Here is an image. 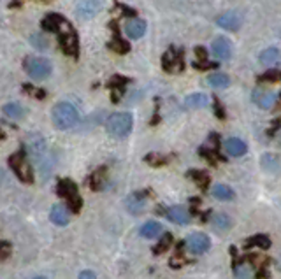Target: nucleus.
<instances>
[{
	"instance_id": "f257e3e1",
	"label": "nucleus",
	"mask_w": 281,
	"mask_h": 279,
	"mask_svg": "<svg viewBox=\"0 0 281 279\" xmlns=\"http://www.w3.org/2000/svg\"><path fill=\"white\" fill-rule=\"evenodd\" d=\"M41 27H43V30L53 32V34L58 35L60 48L65 55L72 56V58L79 56V39H77L74 27L64 16L56 14V12H49V14H46V18L41 22Z\"/></svg>"
},
{
	"instance_id": "f03ea898",
	"label": "nucleus",
	"mask_w": 281,
	"mask_h": 279,
	"mask_svg": "<svg viewBox=\"0 0 281 279\" xmlns=\"http://www.w3.org/2000/svg\"><path fill=\"white\" fill-rule=\"evenodd\" d=\"M79 121V113L69 102H60L53 108V123L60 130H70Z\"/></svg>"
},
{
	"instance_id": "7ed1b4c3",
	"label": "nucleus",
	"mask_w": 281,
	"mask_h": 279,
	"mask_svg": "<svg viewBox=\"0 0 281 279\" xmlns=\"http://www.w3.org/2000/svg\"><path fill=\"white\" fill-rule=\"evenodd\" d=\"M132 125H134V120H132V114L129 113H114L106 121L107 132L118 139L127 137L132 130Z\"/></svg>"
},
{
	"instance_id": "20e7f679",
	"label": "nucleus",
	"mask_w": 281,
	"mask_h": 279,
	"mask_svg": "<svg viewBox=\"0 0 281 279\" xmlns=\"http://www.w3.org/2000/svg\"><path fill=\"white\" fill-rule=\"evenodd\" d=\"M23 67H25V71H27L28 76L35 81L48 79L53 72L51 61H49L48 58H41V56H28V58L23 61Z\"/></svg>"
},
{
	"instance_id": "39448f33",
	"label": "nucleus",
	"mask_w": 281,
	"mask_h": 279,
	"mask_svg": "<svg viewBox=\"0 0 281 279\" xmlns=\"http://www.w3.org/2000/svg\"><path fill=\"white\" fill-rule=\"evenodd\" d=\"M9 167L14 170V174L18 176L23 183H28V184L34 183V172L30 169V163H28V160H27V151L25 149H19L11 155Z\"/></svg>"
},
{
	"instance_id": "423d86ee",
	"label": "nucleus",
	"mask_w": 281,
	"mask_h": 279,
	"mask_svg": "<svg viewBox=\"0 0 281 279\" xmlns=\"http://www.w3.org/2000/svg\"><path fill=\"white\" fill-rule=\"evenodd\" d=\"M56 194H58L62 199L67 200V204L72 212L81 211L83 200H81L79 191H77V186L74 181H70V179H60L58 184H56Z\"/></svg>"
},
{
	"instance_id": "0eeeda50",
	"label": "nucleus",
	"mask_w": 281,
	"mask_h": 279,
	"mask_svg": "<svg viewBox=\"0 0 281 279\" xmlns=\"http://www.w3.org/2000/svg\"><path fill=\"white\" fill-rule=\"evenodd\" d=\"M185 246H187L188 251L193 253V255H202V253H206L209 249L211 241H209V237L206 235V233L195 232V233H190V235L187 237Z\"/></svg>"
},
{
	"instance_id": "6e6552de",
	"label": "nucleus",
	"mask_w": 281,
	"mask_h": 279,
	"mask_svg": "<svg viewBox=\"0 0 281 279\" xmlns=\"http://www.w3.org/2000/svg\"><path fill=\"white\" fill-rule=\"evenodd\" d=\"M102 9V0H79L76 7L77 16L83 19H90L97 16Z\"/></svg>"
},
{
	"instance_id": "1a4fd4ad",
	"label": "nucleus",
	"mask_w": 281,
	"mask_h": 279,
	"mask_svg": "<svg viewBox=\"0 0 281 279\" xmlns=\"http://www.w3.org/2000/svg\"><path fill=\"white\" fill-rule=\"evenodd\" d=\"M162 65H164V69L167 72H172L174 69L177 67L179 71H183L185 69V63H183V49H169L167 53L162 56Z\"/></svg>"
},
{
	"instance_id": "9d476101",
	"label": "nucleus",
	"mask_w": 281,
	"mask_h": 279,
	"mask_svg": "<svg viewBox=\"0 0 281 279\" xmlns=\"http://www.w3.org/2000/svg\"><path fill=\"white\" fill-rule=\"evenodd\" d=\"M251 100H253L255 105H258L260 109H271L272 105L278 102V97H276L274 92H269V90H255L251 93Z\"/></svg>"
},
{
	"instance_id": "9b49d317",
	"label": "nucleus",
	"mask_w": 281,
	"mask_h": 279,
	"mask_svg": "<svg viewBox=\"0 0 281 279\" xmlns=\"http://www.w3.org/2000/svg\"><path fill=\"white\" fill-rule=\"evenodd\" d=\"M211 48H213L214 56L220 58V60H229L230 56H232V42H230V40L227 39V37H223V35L214 37Z\"/></svg>"
},
{
	"instance_id": "f8f14e48",
	"label": "nucleus",
	"mask_w": 281,
	"mask_h": 279,
	"mask_svg": "<svg viewBox=\"0 0 281 279\" xmlns=\"http://www.w3.org/2000/svg\"><path fill=\"white\" fill-rule=\"evenodd\" d=\"M165 218L169 221H172V223H177V225H187L190 223V220H192V214H190V211L187 207L183 206H172V207H167L165 209Z\"/></svg>"
},
{
	"instance_id": "ddd939ff",
	"label": "nucleus",
	"mask_w": 281,
	"mask_h": 279,
	"mask_svg": "<svg viewBox=\"0 0 281 279\" xmlns=\"http://www.w3.org/2000/svg\"><path fill=\"white\" fill-rule=\"evenodd\" d=\"M146 202H148L146 194H144V191H135V194L127 197L125 206L132 214H140V212L146 209Z\"/></svg>"
},
{
	"instance_id": "4468645a",
	"label": "nucleus",
	"mask_w": 281,
	"mask_h": 279,
	"mask_svg": "<svg viewBox=\"0 0 281 279\" xmlns=\"http://www.w3.org/2000/svg\"><path fill=\"white\" fill-rule=\"evenodd\" d=\"M241 16L237 14V12L230 11V12H225V14H222L220 18L216 19V23L220 25L222 28H225V30H230V32H237L239 27H241Z\"/></svg>"
},
{
	"instance_id": "2eb2a0df",
	"label": "nucleus",
	"mask_w": 281,
	"mask_h": 279,
	"mask_svg": "<svg viewBox=\"0 0 281 279\" xmlns=\"http://www.w3.org/2000/svg\"><path fill=\"white\" fill-rule=\"evenodd\" d=\"M111 28H113V40L109 42V48L113 49V51L119 53V55H125V53H129L130 51V44L127 42V40L122 39V35H119L118 23L113 22V23H111Z\"/></svg>"
},
{
	"instance_id": "dca6fc26",
	"label": "nucleus",
	"mask_w": 281,
	"mask_h": 279,
	"mask_svg": "<svg viewBox=\"0 0 281 279\" xmlns=\"http://www.w3.org/2000/svg\"><path fill=\"white\" fill-rule=\"evenodd\" d=\"M225 149L230 157H243V155L248 151V146L243 139L239 137H229L225 141Z\"/></svg>"
},
{
	"instance_id": "f3484780",
	"label": "nucleus",
	"mask_w": 281,
	"mask_h": 279,
	"mask_svg": "<svg viewBox=\"0 0 281 279\" xmlns=\"http://www.w3.org/2000/svg\"><path fill=\"white\" fill-rule=\"evenodd\" d=\"M130 83V79H127V77H122V76H114L113 79L109 81V90L111 93H113V102H119V98L125 93V88L127 84Z\"/></svg>"
},
{
	"instance_id": "a211bd4d",
	"label": "nucleus",
	"mask_w": 281,
	"mask_h": 279,
	"mask_svg": "<svg viewBox=\"0 0 281 279\" xmlns=\"http://www.w3.org/2000/svg\"><path fill=\"white\" fill-rule=\"evenodd\" d=\"M49 218L55 225H58V227H65V225L69 223V209L64 206V204H55V206L51 207V212H49Z\"/></svg>"
},
{
	"instance_id": "6ab92c4d",
	"label": "nucleus",
	"mask_w": 281,
	"mask_h": 279,
	"mask_svg": "<svg viewBox=\"0 0 281 279\" xmlns=\"http://www.w3.org/2000/svg\"><path fill=\"white\" fill-rule=\"evenodd\" d=\"M125 32L130 39H140L144 34H146V22L139 18H132L125 27Z\"/></svg>"
},
{
	"instance_id": "aec40b11",
	"label": "nucleus",
	"mask_w": 281,
	"mask_h": 279,
	"mask_svg": "<svg viewBox=\"0 0 281 279\" xmlns=\"http://www.w3.org/2000/svg\"><path fill=\"white\" fill-rule=\"evenodd\" d=\"M209 104V97L206 93H192L185 98V108L188 109H204Z\"/></svg>"
},
{
	"instance_id": "412c9836",
	"label": "nucleus",
	"mask_w": 281,
	"mask_h": 279,
	"mask_svg": "<svg viewBox=\"0 0 281 279\" xmlns=\"http://www.w3.org/2000/svg\"><path fill=\"white\" fill-rule=\"evenodd\" d=\"M195 55L197 58L200 60V61H193V67H195L197 71H209V69L218 67V63H214V61H208V55H206L204 48H195Z\"/></svg>"
},
{
	"instance_id": "4be33fe9",
	"label": "nucleus",
	"mask_w": 281,
	"mask_h": 279,
	"mask_svg": "<svg viewBox=\"0 0 281 279\" xmlns=\"http://www.w3.org/2000/svg\"><path fill=\"white\" fill-rule=\"evenodd\" d=\"M260 63L262 65H266V67H272V65H276L279 61L281 58V55H279V51L276 48H267V49H264L262 53H260Z\"/></svg>"
},
{
	"instance_id": "5701e85b",
	"label": "nucleus",
	"mask_w": 281,
	"mask_h": 279,
	"mask_svg": "<svg viewBox=\"0 0 281 279\" xmlns=\"http://www.w3.org/2000/svg\"><path fill=\"white\" fill-rule=\"evenodd\" d=\"M260 165L266 172H278L279 167H281V162L276 155H271V153H266L260 160Z\"/></svg>"
},
{
	"instance_id": "b1692460",
	"label": "nucleus",
	"mask_w": 281,
	"mask_h": 279,
	"mask_svg": "<svg viewBox=\"0 0 281 279\" xmlns=\"http://www.w3.org/2000/svg\"><path fill=\"white\" fill-rule=\"evenodd\" d=\"M160 232H162V225L156 223V221H146L140 227V235L146 237V239H155V237H158Z\"/></svg>"
},
{
	"instance_id": "393cba45",
	"label": "nucleus",
	"mask_w": 281,
	"mask_h": 279,
	"mask_svg": "<svg viewBox=\"0 0 281 279\" xmlns=\"http://www.w3.org/2000/svg\"><path fill=\"white\" fill-rule=\"evenodd\" d=\"M28 147H30V153L34 155V158H41L44 155V149H46V144H44V139L39 137V135H32L28 139Z\"/></svg>"
},
{
	"instance_id": "a878e982",
	"label": "nucleus",
	"mask_w": 281,
	"mask_h": 279,
	"mask_svg": "<svg viewBox=\"0 0 281 279\" xmlns=\"http://www.w3.org/2000/svg\"><path fill=\"white\" fill-rule=\"evenodd\" d=\"M213 195H214V199H218V200H234L235 199L234 190L230 186H227V184H214Z\"/></svg>"
},
{
	"instance_id": "bb28decb",
	"label": "nucleus",
	"mask_w": 281,
	"mask_h": 279,
	"mask_svg": "<svg viewBox=\"0 0 281 279\" xmlns=\"http://www.w3.org/2000/svg\"><path fill=\"white\" fill-rule=\"evenodd\" d=\"M255 246H258V248H262V249H267V248H271V239L267 235H264V233H258V235L250 237V239L245 243L246 249L255 248Z\"/></svg>"
},
{
	"instance_id": "cd10ccee",
	"label": "nucleus",
	"mask_w": 281,
	"mask_h": 279,
	"mask_svg": "<svg viewBox=\"0 0 281 279\" xmlns=\"http://www.w3.org/2000/svg\"><path fill=\"white\" fill-rule=\"evenodd\" d=\"M229 83H230L229 76L223 72H214L208 77V84L213 86V88H225V86H229Z\"/></svg>"
},
{
	"instance_id": "c85d7f7f",
	"label": "nucleus",
	"mask_w": 281,
	"mask_h": 279,
	"mask_svg": "<svg viewBox=\"0 0 281 279\" xmlns=\"http://www.w3.org/2000/svg\"><path fill=\"white\" fill-rule=\"evenodd\" d=\"M211 221H213L214 227L220 228V230H229V228L232 227V220L227 214H223V212H214V214L211 216Z\"/></svg>"
},
{
	"instance_id": "c756f323",
	"label": "nucleus",
	"mask_w": 281,
	"mask_h": 279,
	"mask_svg": "<svg viewBox=\"0 0 281 279\" xmlns=\"http://www.w3.org/2000/svg\"><path fill=\"white\" fill-rule=\"evenodd\" d=\"M172 241H174L172 239V233H164L162 239L158 241V244L153 246V253H155V255H164V253L172 246Z\"/></svg>"
},
{
	"instance_id": "7c9ffc66",
	"label": "nucleus",
	"mask_w": 281,
	"mask_h": 279,
	"mask_svg": "<svg viewBox=\"0 0 281 279\" xmlns=\"http://www.w3.org/2000/svg\"><path fill=\"white\" fill-rule=\"evenodd\" d=\"M4 114H7L12 120H22L25 116V109L19 104H7L4 105Z\"/></svg>"
},
{
	"instance_id": "2f4dec72",
	"label": "nucleus",
	"mask_w": 281,
	"mask_h": 279,
	"mask_svg": "<svg viewBox=\"0 0 281 279\" xmlns=\"http://www.w3.org/2000/svg\"><path fill=\"white\" fill-rule=\"evenodd\" d=\"M188 176L192 179H195L197 184L202 188V190H206L208 188V184H209V176L206 174V172H202V170H195V169H192L188 172Z\"/></svg>"
},
{
	"instance_id": "473e14b6",
	"label": "nucleus",
	"mask_w": 281,
	"mask_h": 279,
	"mask_svg": "<svg viewBox=\"0 0 281 279\" xmlns=\"http://www.w3.org/2000/svg\"><path fill=\"white\" fill-rule=\"evenodd\" d=\"M258 83H276V81H281V71H267L264 74H260L257 77Z\"/></svg>"
},
{
	"instance_id": "72a5a7b5",
	"label": "nucleus",
	"mask_w": 281,
	"mask_h": 279,
	"mask_svg": "<svg viewBox=\"0 0 281 279\" xmlns=\"http://www.w3.org/2000/svg\"><path fill=\"white\" fill-rule=\"evenodd\" d=\"M246 260L251 262L253 265H257V269H264L267 264H269V260H267L266 256H262V255H248Z\"/></svg>"
},
{
	"instance_id": "f704fd0d",
	"label": "nucleus",
	"mask_w": 281,
	"mask_h": 279,
	"mask_svg": "<svg viewBox=\"0 0 281 279\" xmlns=\"http://www.w3.org/2000/svg\"><path fill=\"white\" fill-rule=\"evenodd\" d=\"M146 162L151 163V165H164V163H167V158L165 157H160V155H153L150 153L146 157Z\"/></svg>"
},
{
	"instance_id": "c9c22d12",
	"label": "nucleus",
	"mask_w": 281,
	"mask_h": 279,
	"mask_svg": "<svg viewBox=\"0 0 281 279\" xmlns=\"http://www.w3.org/2000/svg\"><path fill=\"white\" fill-rule=\"evenodd\" d=\"M30 40L34 42V46L37 49H48V40L44 39L43 35H32L30 37Z\"/></svg>"
},
{
	"instance_id": "e433bc0d",
	"label": "nucleus",
	"mask_w": 281,
	"mask_h": 279,
	"mask_svg": "<svg viewBox=\"0 0 281 279\" xmlns=\"http://www.w3.org/2000/svg\"><path fill=\"white\" fill-rule=\"evenodd\" d=\"M234 272H235V276H237V277H248V276H250V272H248V267H246L245 264H243V265L235 264L234 265Z\"/></svg>"
},
{
	"instance_id": "4c0bfd02",
	"label": "nucleus",
	"mask_w": 281,
	"mask_h": 279,
	"mask_svg": "<svg viewBox=\"0 0 281 279\" xmlns=\"http://www.w3.org/2000/svg\"><path fill=\"white\" fill-rule=\"evenodd\" d=\"M11 253V244L7 241H0V256L2 258H7Z\"/></svg>"
},
{
	"instance_id": "58836bf2",
	"label": "nucleus",
	"mask_w": 281,
	"mask_h": 279,
	"mask_svg": "<svg viewBox=\"0 0 281 279\" xmlns=\"http://www.w3.org/2000/svg\"><path fill=\"white\" fill-rule=\"evenodd\" d=\"M214 109H216V116L220 118V120H223V118H225V111H223V108H222V104H220V100H218V98H214Z\"/></svg>"
},
{
	"instance_id": "ea45409f",
	"label": "nucleus",
	"mask_w": 281,
	"mask_h": 279,
	"mask_svg": "<svg viewBox=\"0 0 281 279\" xmlns=\"http://www.w3.org/2000/svg\"><path fill=\"white\" fill-rule=\"evenodd\" d=\"M119 7H122V11H123V14H125V16H130V18H134V16H135V11L130 9V7L123 6V4H119Z\"/></svg>"
},
{
	"instance_id": "a19ab883",
	"label": "nucleus",
	"mask_w": 281,
	"mask_h": 279,
	"mask_svg": "<svg viewBox=\"0 0 281 279\" xmlns=\"http://www.w3.org/2000/svg\"><path fill=\"white\" fill-rule=\"evenodd\" d=\"M79 277H83V279H92V277H95V274L93 272H81Z\"/></svg>"
},
{
	"instance_id": "79ce46f5",
	"label": "nucleus",
	"mask_w": 281,
	"mask_h": 279,
	"mask_svg": "<svg viewBox=\"0 0 281 279\" xmlns=\"http://www.w3.org/2000/svg\"><path fill=\"white\" fill-rule=\"evenodd\" d=\"M19 4H22V0H12V4H11V6L14 7V6H19Z\"/></svg>"
},
{
	"instance_id": "37998d69",
	"label": "nucleus",
	"mask_w": 281,
	"mask_h": 279,
	"mask_svg": "<svg viewBox=\"0 0 281 279\" xmlns=\"http://www.w3.org/2000/svg\"><path fill=\"white\" fill-rule=\"evenodd\" d=\"M276 104H278V105H279V109H281V95H279V100L276 102Z\"/></svg>"
},
{
	"instance_id": "c03bdc74",
	"label": "nucleus",
	"mask_w": 281,
	"mask_h": 279,
	"mask_svg": "<svg viewBox=\"0 0 281 279\" xmlns=\"http://www.w3.org/2000/svg\"><path fill=\"white\" fill-rule=\"evenodd\" d=\"M0 139H4V134H2V130H0Z\"/></svg>"
}]
</instances>
